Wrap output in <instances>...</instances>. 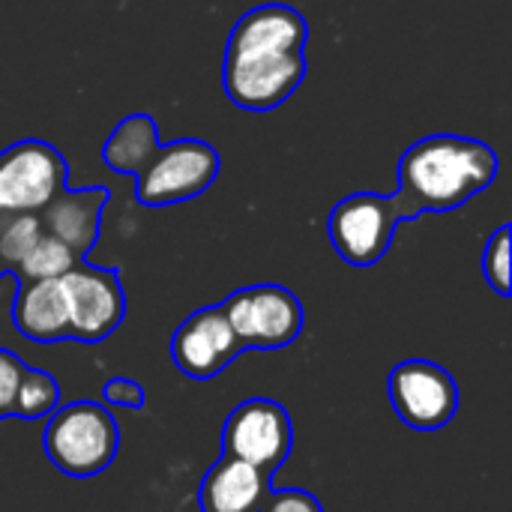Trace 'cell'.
Instances as JSON below:
<instances>
[{"label": "cell", "mask_w": 512, "mask_h": 512, "mask_svg": "<svg viewBox=\"0 0 512 512\" xmlns=\"http://www.w3.org/2000/svg\"><path fill=\"white\" fill-rule=\"evenodd\" d=\"M501 171L498 153L465 135H429L411 144L399 162V192L408 219L447 213L495 183Z\"/></svg>", "instance_id": "6da1fadb"}, {"label": "cell", "mask_w": 512, "mask_h": 512, "mask_svg": "<svg viewBox=\"0 0 512 512\" xmlns=\"http://www.w3.org/2000/svg\"><path fill=\"white\" fill-rule=\"evenodd\" d=\"M42 447L60 474L72 480H90L114 465L120 429L105 405L72 402L51 411V420L42 432Z\"/></svg>", "instance_id": "7a4b0ae2"}, {"label": "cell", "mask_w": 512, "mask_h": 512, "mask_svg": "<svg viewBox=\"0 0 512 512\" xmlns=\"http://www.w3.org/2000/svg\"><path fill=\"white\" fill-rule=\"evenodd\" d=\"M408 222L396 195L354 192L342 198L327 222L336 255L351 267H375L393 246L396 228Z\"/></svg>", "instance_id": "3957f363"}, {"label": "cell", "mask_w": 512, "mask_h": 512, "mask_svg": "<svg viewBox=\"0 0 512 512\" xmlns=\"http://www.w3.org/2000/svg\"><path fill=\"white\" fill-rule=\"evenodd\" d=\"M243 351H282L300 339L306 315L294 291L282 285H252L219 303Z\"/></svg>", "instance_id": "277c9868"}, {"label": "cell", "mask_w": 512, "mask_h": 512, "mask_svg": "<svg viewBox=\"0 0 512 512\" xmlns=\"http://www.w3.org/2000/svg\"><path fill=\"white\" fill-rule=\"evenodd\" d=\"M219 177V153L198 138L162 144L153 162L138 174V201L144 207H168L198 198Z\"/></svg>", "instance_id": "5b68a950"}, {"label": "cell", "mask_w": 512, "mask_h": 512, "mask_svg": "<svg viewBox=\"0 0 512 512\" xmlns=\"http://www.w3.org/2000/svg\"><path fill=\"white\" fill-rule=\"evenodd\" d=\"M294 447L288 411L273 399L240 402L222 426V453L276 477Z\"/></svg>", "instance_id": "8992f818"}, {"label": "cell", "mask_w": 512, "mask_h": 512, "mask_svg": "<svg viewBox=\"0 0 512 512\" xmlns=\"http://www.w3.org/2000/svg\"><path fill=\"white\" fill-rule=\"evenodd\" d=\"M306 78L303 51H252L228 54L222 63V84L234 105L246 111L279 108Z\"/></svg>", "instance_id": "52a82bcc"}, {"label": "cell", "mask_w": 512, "mask_h": 512, "mask_svg": "<svg viewBox=\"0 0 512 512\" xmlns=\"http://www.w3.org/2000/svg\"><path fill=\"white\" fill-rule=\"evenodd\" d=\"M69 177V165L57 147L27 138L0 153V216L39 213Z\"/></svg>", "instance_id": "ba28073f"}, {"label": "cell", "mask_w": 512, "mask_h": 512, "mask_svg": "<svg viewBox=\"0 0 512 512\" xmlns=\"http://www.w3.org/2000/svg\"><path fill=\"white\" fill-rule=\"evenodd\" d=\"M387 399L399 420L417 432H438L459 411L456 378L432 360H405L387 378Z\"/></svg>", "instance_id": "9c48e42d"}, {"label": "cell", "mask_w": 512, "mask_h": 512, "mask_svg": "<svg viewBox=\"0 0 512 512\" xmlns=\"http://www.w3.org/2000/svg\"><path fill=\"white\" fill-rule=\"evenodd\" d=\"M60 291L69 312V339L96 345L123 324L126 294L114 267H90L78 261L60 276Z\"/></svg>", "instance_id": "30bf717a"}, {"label": "cell", "mask_w": 512, "mask_h": 512, "mask_svg": "<svg viewBox=\"0 0 512 512\" xmlns=\"http://www.w3.org/2000/svg\"><path fill=\"white\" fill-rule=\"evenodd\" d=\"M168 351L186 378L210 381L243 354V345L234 336L222 306H204L174 330Z\"/></svg>", "instance_id": "8fae6325"}, {"label": "cell", "mask_w": 512, "mask_h": 512, "mask_svg": "<svg viewBox=\"0 0 512 512\" xmlns=\"http://www.w3.org/2000/svg\"><path fill=\"white\" fill-rule=\"evenodd\" d=\"M111 201V192L105 186H87V189H60L42 210L39 222L45 234L66 243L81 261L99 240L102 213Z\"/></svg>", "instance_id": "7c38bea8"}, {"label": "cell", "mask_w": 512, "mask_h": 512, "mask_svg": "<svg viewBox=\"0 0 512 512\" xmlns=\"http://www.w3.org/2000/svg\"><path fill=\"white\" fill-rule=\"evenodd\" d=\"M309 39L306 18L285 6L267 3L255 6L234 24L228 36V54H252V51H303Z\"/></svg>", "instance_id": "4fadbf2b"}, {"label": "cell", "mask_w": 512, "mask_h": 512, "mask_svg": "<svg viewBox=\"0 0 512 512\" xmlns=\"http://www.w3.org/2000/svg\"><path fill=\"white\" fill-rule=\"evenodd\" d=\"M273 477L234 456H219L198 489L201 512H258Z\"/></svg>", "instance_id": "5bb4252c"}, {"label": "cell", "mask_w": 512, "mask_h": 512, "mask_svg": "<svg viewBox=\"0 0 512 512\" xmlns=\"http://www.w3.org/2000/svg\"><path fill=\"white\" fill-rule=\"evenodd\" d=\"M15 330L30 342H63L69 339V312L60 291V279L18 282V294L12 303Z\"/></svg>", "instance_id": "9a60e30c"}, {"label": "cell", "mask_w": 512, "mask_h": 512, "mask_svg": "<svg viewBox=\"0 0 512 512\" xmlns=\"http://www.w3.org/2000/svg\"><path fill=\"white\" fill-rule=\"evenodd\" d=\"M159 129L150 114H129L117 123L102 147V159L117 174H141L159 153Z\"/></svg>", "instance_id": "2e32d148"}, {"label": "cell", "mask_w": 512, "mask_h": 512, "mask_svg": "<svg viewBox=\"0 0 512 512\" xmlns=\"http://www.w3.org/2000/svg\"><path fill=\"white\" fill-rule=\"evenodd\" d=\"M81 258L66 246L60 243L57 237L51 234H42L39 243L24 255V261L15 267V276L18 282H39V279H60L66 276Z\"/></svg>", "instance_id": "e0dca14e"}, {"label": "cell", "mask_w": 512, "mask_h": 512, "mask_svg": "<svg viewBox=\"0 0 512 512\" xmlns=\"http://www.w3.org/2000/svg\"><path fill=\"white\" fill-rule=\"evenodd\" d=\"M60 402V384L42 372V369H24L18 393H15V405H12V417L15 420H39L48 417Z\"/></svg>", "instance_id": "ac0fdd59"}, {"label": "cell", "mask_w": 512, "mask_h": 512, "mask_svg": "<svg viewBox=\"0 0 512 512\" xmlns=\"http://www.w3.org/2000/svg\"><path fill=\"white\" fill-rule=\"evenodd\" d=\"M45 234L39 213H12L6 216V222L0 225V261L6 264V270H15L24 255L39 243V237Z\"/></svg>", "instance_id": "d6986e66"}, {"label": "cell", "mask_w": 512, "mask_h": 512, "mask_svg": "<svg viewBox=\"0 0 512 512\" xmlns=\"http://www.w3.org/2000/svg\"><path fill=\"white\" fill-rule=\"evenodd\" d=\"M510 225H501L489 243H486V252H483V276L489 282V288H495V294L501 297H510L512 282H510Z\"/></svg>", "instance_id": "ffe728a7"}, {"label": "cell", "mask_w": 512, "mask_h": 512, "mask_svg": "<svg viewBox=\"0 0 512 512\" xmlns=\"http://www.w3.org/2000/svg\"><path fill=\"white\" fill-rule=\"evenodd\" d=\"M258 512H324V507L306 489H270Z\"/></svg>", "instance_id": "44dd1931"}, {"label": "cell", "mask_w": 512, "mask_h": 512, "mask_svg": "<svg viewBox=\"0 0 512 512\" xmlns=\"http://www.w3.org/2000/svg\"><path fill=\"white\" fill-rule=\"evenodd\" d=\"M24 369L27 366L12 351L0 348V420L12 417V405H15V393H18Z\"/></svg>", "instance_id": "7402d4cb"}, {"label": "cell", "mask_w": 512, "mask_h": 512, "mask_svg": "<svg viewBox=\"0 0 512 512\" xmlns=\"http://www.w3.org/2000/svg\"><path fill=\"white\" fill-rule=\"evenodd\" d=\"M102 396H105L108 405H117V408H126V411H141L144 408V390H141V384H135L129 378L105 381Z\"/></svg>", "instance_id": "603a6c76"}, {"label": "cell", "mask_w": 512, "mask_h": 512, "mask_svg": "<svg viewBox=\"0 0 512 512\" xmlns=\"http://www.w3.org/2000/svg\"><path fill=\"white\" fill-rule=\"evenodd\" d=\"M3 273H6V264H3V261H0V276H3Z\"/></svg>", "instance_id": "cb8c5ba5"}]
</instances>
